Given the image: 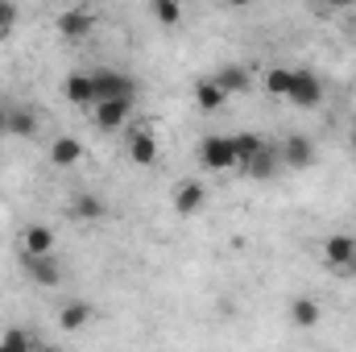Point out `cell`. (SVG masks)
<instances>
[{"mask_svg":"<svg viewBox=\"0 0 356 352\" xmlns=\"http://www.w3.org/2000/svg\"><path fill=\"white\" fill-rule=\"evenodd\" d=\"M149 4H154V17H158V25L175 29L178 21H182V4H178V0H149Z\"/></svg>","mask_w":356,"mask_h":352,"instance_id":"21","label":"cell"},{"mask_svg":"<svg viewBox=\"0 0 356 352\" xmlns=\"http://www.w3.org/2000/svg\"><path fill=\"white\" fill-rule=\"evenodd\" d=\"M129 162L133 166H154L158 162V137L149 129H133V137H129Z\"/></svg>","mask_w":356,"mask_h":352,"instance_id":"12","label":"cell"},{"mask_svg":"<svg viewBox=\"0 0 356 352\" xmlns=\"http://www.w3.org/2000/svg\"><path fill=\"white\" fill-rule=\"evenodd\" d=\"M17 21H21L17 4H13V0H0V38H8V33L17 29Z\"/></svg>","mask_w":356,"mask_h":352,"instance_id":"25","label":"cell"},{"mask_svg":"<svg viewBox=\"0 0 356 352\" xmlns=\"http://www.w3.org/2000/svg\"><path fill=\"white\" fill-rule=\"evenodd\" d=\"M319 4H323L327 13H344V8H353L356 0H319Z\"/></svg>","mask_w":356,"mask_h":352,"instance_id":"26","label":"cell"},{"mask_svg":"<svg viewBox=\"0 0 356 352\" xmlns=\"http://www.w3.org/2000/svg\"><path fill=\"white\" fill-rule=\"evenodd\" d=\"M290 83H294V71H290V67H273V71L266 75V91L269 95H282V99H286Z\"/></svg>","mask_w":356,"mask_h":352,"instance_id":"22","label":"cell"},{"mask_svg":"<svg viewBox=\"0 0 356 352\" xmlns=\"http://www.w3.org/2000/svg\"><path fill=\"white\" fill-rule=\"evenodd\" d=\"M224 99H228V91L220 88L216 79H199V83H195V104H199L203 112H216V108H224Z\"/></svg>","mask_w":356,"mask_h":352,"instance_id":"20","label":"cell"},{"mask_svg":"<svg viewBox=\"0 0 356 352\" xmlns=\"http://www.w3.org/2000/svg\"><path fill=\"white\" fill-rule=\"evenodd\" d=\"M220 88L228 91V95H241V91H249L253 83V75H249V67H241V63H228V67H220L216 75H211Z\"/></svg>","mask_w":356,"mask_h":352,"instance_id":"17","label":"cell"},{"mask_svg":"<svg viewBox=\"0 0 356 352\" xmlns=\"http://www.w3.org/2000/svg\"><path fill=\"white\" fill-rule=\"evenodd\" d=\"M245 178H257V182H266V178H273L277 170H282V154H277V145L273 141H261V150L249 158V162H241L236 166Z\"/></svg>","mask_w":356,"mask_h":352,"instance_id":"7","label":"cell"},{"mask_svg":"<svg viewBox=\"0 0 356 352\" xmlns=\"http://www.w3.org/2000/svg\"><path fill=\"white\" fill-rule=\"evenodd\" d=\"M319 315H323V311H319V303H315L311 294H298V298L290 303V323H294V328H315Z\"/></svg>","mask_w":356,"mask_h":352,"instance_id":"19","label":"cell"},{"mask_svg":"<svg viewBox=\"0 0 356 352\" xmlns=\"http://www.w3.org/2000/svg\"><path fill=\"white\" fill-rule=\"evenodd\" d=\"M91 83H95V99H137V79L129 71H91Z\"/></svg>","mask_w":356,"mask_h":352,"instance_id":"4","label":"cell"},{"mask_svg":"<svg viewBox=\"0 0 356 352\" xmlns=\"http://www.w3.org/2000/svg\"><path fill=\"white\" fill-rule=\"evenodd\" d=\"M353 154H356V129H353Z\"/></svg>","mask_w":356,"mask_h":352,"instance_id":"29","label":"cell"},{"mask_svg":"<svg viewBox=\"0 0 356 352\" xmlns=\"http://www.w3.org/2000/svg\"><path fill=\"white\" fill-rule=\"evenodd\" d=\"M21 249H29V253H54V228L50 224H29L21 232Z\"/></svg>","mask_w":356,"mask_h":352,"instance_id":"18","label":"cell"},{"mask_svg":"<svg viewBox=\"0 0 356 352\" xmlns=\"http://www.w3.org/2000/svg\"><path fill=\"white\" fill-rule=\"evenodd\" d=\"M17 262H21V273H25L33 286H46V290H50V286L63 282V262H58L54 253H29V249H21Z\"/></svg>","mask_w":356,"mask_h":352,"instance_id":"3","label":"cell"},{"mask_svg":"<svg viewBox=\"0 0 356 352\" xmlns=\"http://www.w3.org/2000/svg\"><path fill=\"white\" fill-rule=\"evenodd\" d=\"M50 162H54L58 170L79 166V162H83V145H79V137H58V141L50 145Z\"/></svg>","mask_w":356,"mask_h":352,"instance_id":"16","label":"cell"},{"mask_svg":"<svg viewBox=\"0 0 356 352\" xmlns=\"http://www.w3.org/2000/svg\"><path fill=\"white\" fill-rule=\"evenodd\" d=\"M175 211L178 216H199L203 211V203H207V186L199 182V178H186V182H178L175 186Z\"/></svg>","mask_w":356,"mask_h":352,"instance_id":"9","label":"cell"},{"mask_svg":"<svg viewBox=\"0 0 356 352\" xmlns=\"http://www.w3.org/2000/svg\"><path fill=\"white\" fill-rule=\"evenodd\" d=\"M38 340L25 332V328H8V332H0V349H13V352H25V349H33Z\"/></svg>","mask_w":356,"mask_h":352,"instance_id":"23","label":"cell"},{"mask_svg":"<svg viewBox=\"0 0 356 352\" xmlns=\"http://www.w3.org/2000/svg\"><path fill=\"white\" fill-rule=\"evenodd\" d=\"M277 154H282V166H286V170H307V166H315V141L302 137V133H290V137L277 145Z\"/></svg>","mask_w":356,"mask_h":352,"instance_id":"6","label":"cell"},{"mask_svg":"<svg viewBox=\"0 0 356 352\" xmlns=\"http://www.w3.org/2000/svg\"><path fill=\"white\" fill-rule=\"evenodd\" d=\"M63 95L75 108H95V83H91V75H83V71H71L63 79Z\"/></svg>","mask_w":356,"mask_h":352,"instance_id":"11","label":"cell"},{"mask_svg":"<svg viewBox=\"0 0 356 352\" xmlns=\"http://www.w3.org/2000/svg\"><path fill=\"white\" fill-rule=\"evenodd\" d=\"M220 4H232V8H241V4H253V0H220Z\"/></svg>","mask_w":356,"mask_h":352,"instance_id":"28","label":"cell"},{"mask_svg":"<svg viewBox=\"0 0 356 352\" xmlns=\"http://www.w3.org/2000/svg\"><path fill=\"white\" fill-rule=\"evenodd\" d=\"M129 112H133V99H95L91 120H95L99 133H116V129L129 120Z\"/></svg>","mask_w":356,"mask_h":352,"instance_id":"8","label":"cell"},{"mask_svg":"<svg viewBox=\"0 0 356 352\" xmlns=\"http://www.w3.org/2000/svg\"><path fill=\"white\" fill-rule=\"evenodd\" d=\"M8 108H13V104L0 99V137H8Z\"/></svg>","mask_w":356,"mask_h":352,"instance_id":"27","label":"cell"},{"mask_svg":"<svg viewBox=\"0 0 356 352\" xmlns=\"http://www.w3.org/2000/svg\"><path fill=\"white\" fill-rule=\"evenodd\" d=\"M286 99L294 104V108H319L323 104V79L315 75V71H294V83L286 91Z\"/></svg>","mask_w":356,"mask_h":352,"instance_id":"5","label":"cell"},{"mask_svg":"<svg viewBox=\"0 0 356 352\" xmlns=\"http://www.w3.org/2000/svg\"><path fill=\"white\" fill-rule=\"evenodd\" d=\"M232 141H236V166H241V162H249V158L261 150V141H266V137H257V133H236Z\"/></svg>","mask_w":356,"mask_h":352,"instance_id":"24","label":"cell"},{"mask_svg":"<svg viewBox=\"0 0 356 352\" xmlns=\"http://www.w3.org/2000/svg\"><path fill=\"white\" fill-rule=\"evenodd\" d=\"M71 216H79L83 224H99V220L108 216V203H104L99 195H91V191H79V195L71 199Z\"/></svg>","mask_w":356,"mask_h":352,"instance_id":"13","label":"cell"},{"mask_svg":"<svg viewBox=\"0 0 356 352\" xmlns=\"http://www.w3.org/2000/svg\"><path fill=\"white\" fill-rule=\"evenodd\" d=\"M199 166L211 170V175H224V170H236V141L224 137V133H211L199 141Z\"/></svg>","mask_w":356,"mask_h":352,"instance_id":"2","label":"cell"},{"mask_svg":"<svg viewBox=\"0 0 356 352\" xmlns=\"http://www.w3.org/2000/svg\"><path fill=\"white\" fill-rule=\"evenodd\" d=\"M91 303H83V298H71V303H63V311H58V328L63 332H79V328H88L91 323Z\"/></svg>","mask_w":356,"mask_h":352,"instance_id":"14","label":"cell"},{"mask_svg":"<svg viewBox=\"0 0 356 352\" xmlns=\"http://www.w3.org/2000/svg\"><path fill=\"white\" fill-rule=\"evenodd\" d=\"M323 265L336 278H356V237L353 232H332L323 241Z\"/></svg>","mask_w":356,"mask_h":352,"instance_id":"1","label":"cell"},{"mask_svg":"<svg viewBox=\"0 0 356 352\" xmlns=\"http://www.w3.org/2000/svg\"><path fill=\"white\" fill-rule=\"evenodd\" d=\"M8 137H38V112L25 108V104H13L8 108Z\"/></svg>","mask_w":356,"mask_h":352,"instance_id":"15","label":"cell"},{"mask_svg":"<svg viewBox=\"0 0 356 352\" xmlns=\"http://www.w3.org/2000/svg\"><path fill=\"white\" fill-rule=\"evenodd\" d=\"M54 25H58V33H63L67 42H83L91 29H95V13H91V8H67Z\"/></svg>","mask_w":356,"mask_h":352,"instance_id":"10","label":"cell"}]
</instances>
